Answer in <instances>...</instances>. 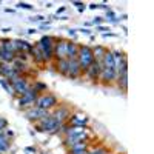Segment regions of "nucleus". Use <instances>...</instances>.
<instances>
[{
	"label": "nucleus",
	"instance_id": "f03ea898",
	"mask_svg": "<svg viewBox=\"0 0 154 154\" xmlns=\"http://www.w3.org/2000/svg\"><path fill=\"white\" fill-rule=\"evenodd\" d=\"M77 62L82 68V71L85 72V69L94 62V56H93V48L89 45H79V53H77Z\"/></svg>",
	"mask_w": 154,
	"mask_h": 154
},
{
	"label": "nucleus",
	"instance_id": "2eb2a0df",
	"mask_svg": "<svg viewBox=\"0 0 154 154\" xmlns=\"http://www.w3.org/2000/svg\"><path fill=\"white\" fill-rule=\"evenodd\" d=\"M69 125L71 126H75V128H83L85 130V126H86V122H88V117H85V116L82 114H74L69 117Z\"/></svg>",
	"mask_w": 154,
	"mask_h": 154
},
{
	"label": "nucleus",
	"instance_id": "a211bd4d",
	"mask_svg": "<svg viewBox=\"0 0 154 154\" xmlns=\"http://www.w3.org/2000/svg\"><path fill=\"white\" fill-rule=\"evenodd\" d=\"M106 51H108V49H106L105 46H100V45L94 46V48H93V56H94V60L102 63V59H103V56H105Z\"/></svg>",
	"mask_w": 154,
	"mask_h": 154
},
{
	"label": "nucleus",
	"instance_id": "b1692460",
	"mask_svg": "<svg viewBox=\"0 0 154 154\" xmlns=\"http://www.w3.org/2000/svg\"><path fill=\"white\" fill-rule=\"evenodd\" d=\"M31 53H32V56H34V60H35L37 63H45V59H43V56H42V51L38 49L37 46H32Z\"/></svg>",
	"mask_w": 154,
	"mask_h": 154
},
{
	"label": "nucleus",
	"instance_id": "4468645a",
	"mask_svg": "<svg viewBox=\"0 0 154 154\" xmlns=\"http://www.w3.org/2000/svg\"><path fill=\"white\" fill-rule=\"evenodd\" d=\"M111 54H112V59H114V69L116 71H119L125 63H128L126 56H125V53H122V51H111Z\"/></svg>",
	"mask_w": 154,
	"mask_h": 154
},
{
	"label": "nucleus",
	"instance_id": "423d86ee",
	"mask_svg": "<svg viewBox=\"0 0 154 154\" xmlns=\"http://www.w3.org/2000/svg\"><path fill=\"white\" fill-rule=\"evenodd\" d=\"M11 85H12V89H14V94H19V96H23L28 89H31V85L28 83V80L22 75H19L14 80H11Z\"/></svg>",
	"mask_w": 154,
	"mask_h": 154
},
{
	"label": "nucleus",
	"instance_id": "393cba45",
	"mask_svg": "<svg viewBox=\"0 0 154 154\" xmlns=\"http://www.w3.org/2000/svg\"><path fill=\"white\" fill-rule=\"evenodd\" d=\"M32 89H34V91H37V93H42V91H46L48 86H46L45 83H42V82H37V83L32 86Z\"/></svg>",
	"mask_w": 154,
	"mask_h": 154
},
{
	"label": "nucleus",
	"instance_id": "9b49d317",
	"mask_svg": "<svg viewBox=\"0 0 154 154\" xmlns=\"http://www.w3.org/2000/svg\"><path fill=\"white\" fill-rule=\"evenodd\" d=\"M51 116L60 123V125H63L66 120H69V117H71V111H69V108L68 106H59L54 112H51Z\"/></svg>",
	"mask_w": 154,
	"mask_h": 154
},
{
	"label": "nucleus",
	"instance_id": "7ed1b4c3",
	"mask_svg": "<svg viewBox=\"0 0 154 154\" xmlns=\"http://www.w3.org/2000/svg\"><path fill=\"white\" fill-rule=\"evenodd\" d=\"M60 123L53 117L51 114H48L46 117H43V119H40L37 123H35V130L37 131H45V133H57V131H60Z\"/></svg>",
	"mask_w": 154,
	"mask_h": 154
},
{
	"label": "nucleus",
	"instance_id": "ddd939ff",
	"mask_svg": "<svg viewBox=\"0 0 154 154\" xmlns=\"http://www.w3.org/2000/svg\"><path fill=\"white\" fill-rule=\"evenodd\" d=\"M82 72H83V71H82V68H80V65H79V62H77V59H74V60H69L68 74H66V77H68V79H79Z\"/></svg>",
	"mask_w": 154,
	"mask_h": 154
},
{
	"label": "nucleus",
	"instance_id": "c9c22d12",
	"mask_svg": "<svg viewBox=\"0 0 154 154\" xmlns=\"http://www.w3.org/2000/svg\"><path fill=\"white\" fill-rule=\"evenodd\" d=\"M2 31H3V32H5V34H8V32H9V31H11V28H5V29H2Z\"/></svg>",
	"mask_w": 154,
	"mask_h": 154
},
{
	"label": "nucleus",
	"instance_id": "dca6fc26",
	"mask_svg": "<svg viewBox=\"0 0 154 154\" xmlns=\"http://www.w3.org/2000/svg\"><path fill=\"white\" fill-rule=\"evenodd\" d=\"M77 53H79V45L75 42H68V46H66V59L68 60H74L77 59Z\"/></svg>",
	"mask_w": 154,
	"mask_h": 154
},
{
	"label": "nucleus",
	"instance_id": "39448f33",
	"mask_svg": "<svg viewBox=\"0 0 154 154\" xmlns=\"http://www.w3.org/2000/svg\"><path fill=\"white\" fill-rule=\"evenodd\" d=\"M37 99H38V93L34 91L32 86H31V89H28V91L25 93L23 96L19 97L17 103H19L20 108H25V106H29V108H31V106H34V103L37 102Z\"/></svg>",
	"mask_w": 154,
	"mask_h": 154
},
{
	"label": "nucleus",
	"instance_id": "c85d7f7f",
	"mask_svg": "<svg viewBox=\"0 0 154 154\" xmlns=\"http://www.w3.org/2000/svg\"><path fill=\"white\" fill-rule=\"evenodd\" d=\"M102 22H103V19H102V17H96V19L93 20V23H94V25H100Z\"/></svg>",
	"mask_w": 154,
	"mask_h": 154
},
{
	"label": "nucleus",
	"instance_id": "f8f14e48",
	"mask_svg": "<svg viewBox=\"0 0 154 154\" xmlns=\"http://www.w3.org/2000/svg\"><path fill=\"white\" fill-rule=\"evenodd\" d=\"M99 80H102L103 83H111L114 80H117V71L112 69V68H103V66H102Z\"/></svg>",
	"mask_w": 154,
	"mask_h": 154
},
{
	"label": "nucleus",
	"instance_id": "aec40b11",
	"mask_svg": "<svg viewBox=\"0 0 154 154\" xmlns=\"http://www.w3.org/2000/svg\"><path fill=\"white\" fill-rule=\"evenodd\" d=\"M102 66L103 68H112L114 69V59H112V54L111 51H106L103 59H102Z\"/></svg>",
	"mask_w": 154,
	"mask_h": 154
},
{
	"label": "nucleus",
	"instance_id": "6ab92c4d",
	"mask_svg": "<svg viewBox=\"0 0 154 154\" xmlns=\"http://www.w3.org/2000/svg\"><path fill=\"white\" fill-rule=\"evenodd\" d=\"M56 66H57V71L63 75L68 74V66H69V60L68 59H63V60H57L56 62Z\"/></svg>",
	"mask_w": 154,
	"mask_h": 154
},
{
	"label": "nucleus",
	"instance_id": "1a4fd4ad",
	"mask_svg": "<svg viewBox=\"0 0 154 154\" xmlns=\"http://www.w3.org/2000/svg\"><path fill=\"white\" fill-rule=\"evenodd\" d=\"M100 71H102V63L94 60L91 65L85 69V75H86L91 82H97L99 77H100Z\"/></svg>",
	"mask_w": 154,
	"mask_h": 154
},
{
	"label": "nucleus",
	"instance_id": "7c9ffc66",
	"mask_svg": "<svg viewBox=\"0 0 154 154\" xmlns=\"http://www.w3.org/2000/svg\"><path fill=\"white\" fill-rule=\"evenodd\" d=\"M72 5H74V6H79V8H82V6H85V5H83L82 2H72Z\"/></svg>",
	"mask_w": 154,
	"mask_h": 154
},
{
	"label": "nucleus",
	"instance_id": "412c9836",
	"mask_svg": "<svg viewBox=\"0 0 154 154\" xmlns=\"http://www.w3.org/2000/svg\"><path fill=\"white\" fill-rule=\"evenodd\" d=\"M14 42H16V46H17V53H25V51L32 49V45L26 40H14Z\"/></svg>",
	"mask_w": 154,
	"mask_h": 154
},
{
	"label": "nucleus",
	"instance_id": "72a5a7b5",
	"mask_svg": "<svg viewBox=\"0 0 154 154\" xmlns=\"http://www.w3.org/2000/svg\"><path fill=\"white\" fill-rule=\"evenodd\" d=\"M89 9H97V5L96 3H91V5H89Z\"/></svg>",
	"mask_w": 154,
	"mask_h": 154
},
{
	"label": "nucleus",
	"instance_id": "473e14b6",
	"mask_svg": "<svg viewBox=\"0 0 154 154\" xmlns=\"http://www.w3.org/2000/svg\"><path fill=\"white\" fill-rule=\"evenodd\" d=\"M26 151H28V152H35V148L29 146V148H26Z\"/></svg>",
	"mask_w": 154,
	"mask_h": 154
},
{
	"label": "nucleus",
	"instance_id": "4be33fe9",
	"mask_svg": "<svg viewBox=\"0 0 154 154\" xmlns=\"http://www.w3.org/2000/svg\"><path fill=\"white\" fill-rule=\"evenodd\" d=\"M16 59L14 53H11V51H0V62L3 63H12V60Z\"/></svg>",
	"mask_w": 154,
	"mask_h": 154
},
{
	"label": "nucleus",
	"instance_id": "a878e982",
	"mask_svg": "<svg viewBox=\"0 0 154 154\" xmlns=\"http://www.w3.org/2000/svg\"><path fill=\"white\" fill-rule=\"evenodd\" d=\"M86 154H108V148L99 146V148H96V149H93V151H88Z\"/></svg>",
	"mask_w": 154,
	"mask_h": 154
},
{
	"label": "nucleus",
	"instance_id": "9d476101",
	"mask_svg": "<svg viewBox=\"0 0 154 154\" xmlns=\"http://www.w3.org/2000/svg\"><path fill=\"white\" fill-rule=\"evenodd\" d=\"M48 114H51V112L49 111H45L42 108H38V106H31V108L26 109V112H25V116H26L29 120H34V122H38L40 119L46 117Z\"/></svg>",
	"mask_w": 154,
	"mask_h": 154
},
{
	"label": "nucleus",
	"instance_id": "5701e85b",
	"mask_svg": "<svg viewBox=\"0 0 154 154\" xmlns=\"http://www.w3.org/2000/svg\"><path fill=\"white\" fill-rule=\"evenodd\" d=\"M0 86H2L8 94L16 96V94H14V89H12V85H11V82H9V80H6V79H0Z\"/></svg>",
	"mask_w": 154,
	"mask_h": 154
},
{
	"label": "nucleus",
	"instance_id": "0eeeda50",
	"mask_svg": "<svg viewBox=\"0 0 154 154\" xmlns=\"http://www.w3.org/2000/svg\"><path fill=\"white\" fill-rule=\"evenodd\" d=\"M0 75H2V79H6V80H14L17 79V77L20 75L14 66H12V63H3V62H0Z\"/></svg>",
	"mask_w": 154,
	"mask_h": 154
},
{
	"label": "nucleus",
	"instance_id": "c756f323",
	"mask_svg": "<svg viewBox=\"0 0 154 154\" xmlns=\"http://www.w3.org/2000/svg\"><path fill=\"white\" fill-rule=\"evenodd\" d=\"M43 19H45V17H43V16H35V17H32V19H31V20H35V22H42V20H43Z\"/></svg>",
	"mask_w": 154,
	"mask_h": 154
},
{
	"label": "nucleus",
	"instance_id": "6e6552de",
	"mask_svg": "<svg viewBox=\"0 0 154 154\" xmlns=\"http://www.w3.org/2000/svg\"><path fill=\"white\" fill-rule=\"evenodd\" d=\"M68 42L66 38H59L54 45V59L56 62L57 60H63L66 59V46H68Z\"/></svg>",
	"mask_w": 154,
	"mask_h": 154
},
{
	"label": "nucleus",
	"instance_id": "f257e3e1",
	"mask_svg": "<svg viewBox=\"0 0 154 154\" xmlns=\"http://www.w3.org/2000/svg\"><path fill=\"white\" fill-rule=\"evenodd\" d=\"M57 42V38L53 37V35H43L40 40L37 42V48L42 51V56L45 59V63L46 62H51L54 59V45Z\"/></svg>",
	"mask_w": 154,
	"mask_h": 154
},
{
	"label": "nucleus",
	"instance_id": "bb28decb",
	"mask_svg": "<svg viewBox=\"0 0 154 154\" xmlns=\"http://www.w3.org/2000/svg\"><path fill=\"white\" fill-rule=\"evenodd\" d=\"M6 126H8V120L3 119V117H0V131H5Z\"/></svg>",
	"mask_w": 154,
	"mask_h": 154
},
{
	"label": "nucleus",
	"instance_id": "f3484780",
	"mask_svg": "<svg viewBox=\"0 0 154 154\" xmlns=\"http://www.w3.org/2000/svg\"><path fill=\"white\" fill-rule=\"evenodd\" d=\"M88 152V143L86 142H80L74 146L69 148V154H86Z\"/></svg>",
	"mask_w": 154,
	"mask_h": 154
},
{
	"label": "nucleus",
	"instance_id": "f704fd0d",
	"mask_svg": "<svg viewBox=\"0 0 154 154\" xmlns=\"http://www.w3.org/2000/svg\"><path fill=\"white\" fill-rule=\"evenodd\" d=\"M68 34H69V35H74V34H75V29H69Z\"/></svg>",
	"mask_w": 154,
	"mask_h": 154
},
{
	"label": "nucleus",
	"instance_id": "2f4dec72",
	"mask_svg": "<svg viewBox=\"0 0 154 154\" xmlns=\"http://www.w3.org/2000/svg\"><path fill=\"white\" fill-rule=\"evenodd\" d=\"M65 9H66L65 6H62V8H59V9H57V16H59V14H62V12H65Z\"/></svg>",
	"mask_w": 154,
	"mask_h": 154
},
{
	"label": "nucleus",
	"instance_id": "20e7f679",
	"mask_svg": "<svg viewBox=\"0 0 154 154\" xmlns=\"http://www.w3.org/2000/svg\"><path fill=\"white\" fill-rule=\"evenodd\" d=\"M35 106L51 112V109H56L59 106V100L53 94H43V96H38V99L35 102Z\"/></svg>",
	"mask_w": 154,
	"mask_h": 154
},
{
	"label": "nucleus",
	"instance_id": "cd10ccee",
	"mask_svg": "<svg viewBox=\"0 0 154 154\" xmlns=\"http://www.w3.org/2000/svg\"><path fill=\"white\" fill-rule=\"evenodd\" d=\"M17 8H22V9H32V5L25 3V2H20V3H17Z\"/></svg>",
	"mask_w": 154,
	"mask_h": 154
}]
</instances>
